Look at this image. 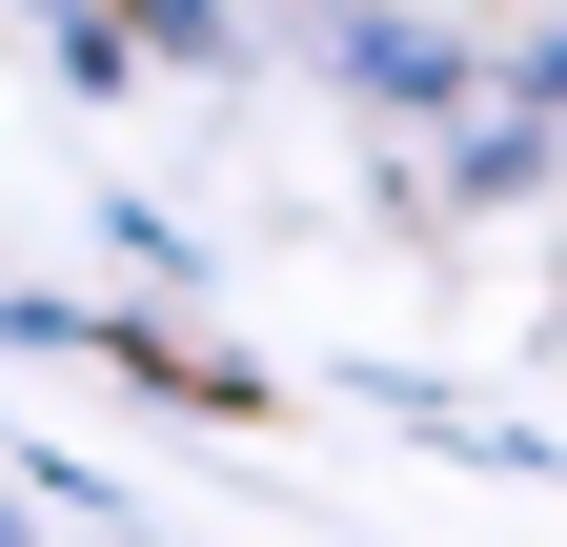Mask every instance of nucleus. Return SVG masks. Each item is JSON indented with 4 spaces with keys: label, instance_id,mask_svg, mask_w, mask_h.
<instances>
[{
    "label": "nucleus",
    "instance_id": "f257e3e1",
    "mask_svg": "<svg viewBox=\"0 0 567 547\" xmlns=\"http://www.w3.org/2000/svg\"><path fill=\"white\" fill-rule=\"evenodd\" d=\"M324 61H344V82H365V102H425V122L466 102V41H446V21H405V0H365V21H344Z\"/></svg>",
    "mask_w": 567,
    "mask_h": 547
}]
</instances>
